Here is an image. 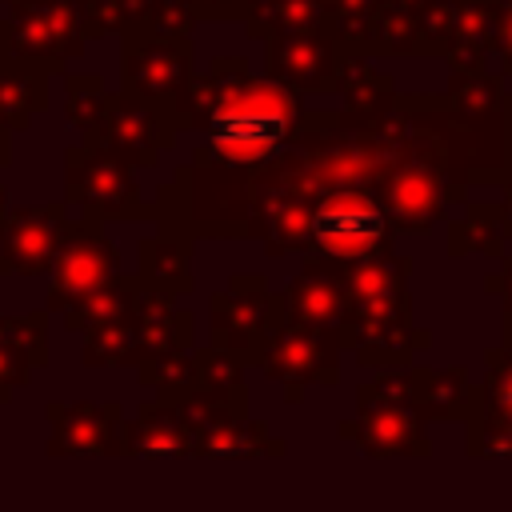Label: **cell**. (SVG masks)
<instances>
[{"instance_id":"cell-1","label":"cell","mask_w":512,"mask_h":512,"mask_svg":"<svg viewBox=\"0 0 512 512\" xmlns=\"http://www.w3.org/2000/svg\"><path fill=\"white\" fill-rule=\"evenodd\" d=\"M84 36L80 0H16L0 20V60L56 76L84 52Z\"/></svg>"},{"instance_id":"cell-2","label":"cell","mask_w":512,"mask_h":512,"mask_svg":"<svg viewBox=\"0 0 512 512\" xmlns=\"http://www.w3.org/2000/svg\"><path fill=\"white\" fill-rule=\"evenodd\" d=\"M116 244L104 236L100 220H76L64 224L56 260H52V280H48V312H68L84 296H92L112 272H116Z\"/></svg>"},{"instance_id":"cell-3","label":"cell","mask_w":512,"mask_h":512,"mask_svg":"<svg viewBox=\"0 0 512 512\" xmlns=\"http://www.w3.org/2000/svg\"><path fill=\"white\" fill-rule=\"evenodd\" d=\"M64 200L84 208V216H92V220H112V216L136 212V188L128 176V160L116 156L100 140H84L80 148H68Z\"/></svg>"},{"instance_id":"cell-4","label":"cell","mask_w":512,"mask_h":512,"mask_svg":"<svg viewBox=\"0 0 512 512\" xmlns=\"http://www.w3.org/2000/svg\"><path fill=\"white\" fill-rule=\"evenodd\" d=\"M292 116V100L284 104L280 92H260V104L256 100H244L236 92H224V100L212 108L208 116V136L220 152L228 156H240V152H264L272 148L276 140H284L288 132V120Z\"/></svg>"},{"instance_id":"cell-5","label":"cell","mask_w":512,"mask_h":512,"mask_svg":"<svg viewBox=\"0 0 512 512\" xmlns=\"http://www.w3.org/2000/svg\"><path fill=\"white\" fill-rule=\"evenodd\" d=\"M188 76V44L152 28H128L124 40V92L168 104Z\"/></svg>"},{"instance_id":"cell-6","label":"cell","mask_w":512,"mask_h":512,"mask_svg":"<svg viewBox=\"0 0 512 512\" xmlns=\"http://www.w3.org/2000/svg\"><path fill=\"white\" fill-rule=\"evenodd\" d=\"M64 224H68L64 204H28V208L8 212V220L0 228V276L52 272Z\"/></svg>"},{"instance_id":"cell-7","label":"cell","mask_w":512,"mask_h":512,"mask_svg":"<svg viewBox=\"0 0 512 512\" xmlns=\"http://www.w3.org/2000/svg\"><path fill=\"white\" fill-rule=\"evenodd\" d=\"M48 456H112L120 452V404H48Z\"/></svg>"},{"instance_id":"cell-8","label":"cell","mask_w":512,"mask_h":512,"mask_svg":"<svg viewBox=\"0 0 512 512\" xmlns=\"http://www.w3.org/2000/svg\"><path fill=\"white\" fill-rule=\"evenodd\" d=\"M168 120H164V104H152L144 96H116L108 100L104 108V120L96 128V136L88 140H100L108 144L116 156H124L128 164H152L160 144H168Z\"/></svg>"},{"instance_id":"cell-9","label":"cell","mask_w":512,"mask_h":512,"mask_svg":"<svg viewBox=\"0 0 512 512\" xmlns=\"http://www.w3.org/2000/svg\"><path fill=\"white\" fill-rule=\"evenodd\" d=\"M48 364V332L44 312L32 316H0V404L28 384L32 368Z\"/></svg>"},{"instance_id":"cell-10","label":"cell","mask_w":512,"mask_h":512,"mask_svg":"<svg viewBox=\"0 0 512 512\" xmlns=\"http://www.w3.org/2000/svg\"><path fill=\"white\" fill-rule=\"evenodd\" d=\"M312 232L332 252H360L384 232V216L368 200H356V204L352 200H332L316 212Z\"/></svg>"},{"instance_id":"cell-11","label":"cell","mask_w":512,"mask_h":512,"mask_svg":"<svg viewBox=\"0 0 512 512\" xmlns=\"http://www.w3.org/2000/svg\"><path fill=\"white\" fill-rule=\"evenodd\" d=\"M120 452H128V456H172V452H184L180 416L172 408H164V404L140 408V416L124 428Z\"/></svg>"},{"instance_id":"cell-12","label":"cell","mask_w":512,"mask_h":512,"mask_svg":"<svg viewBox=\"0 0 512 512\" xmlns=\"http://www.w3.org/2000/svg\"><path fill=\"white\" fill-rule=\"evenodd\" d=\"M48 104V76L40 72H24L0 60V128H28L32 112H40Z\"/></svg>"},{"instance_id":"cell-13","label":"cell","mask_w":512,"mask_h":512,"mask_svg":"<svg viewBox=\"0 0 512 512\" xmlns=\"http://www.w3.org/2000/svg\"><path fill=\"white\" fill-rule=\"evenodd\" d=\"M104 108H108V96H104V80L92 76V72H80V76H68L64 84V116L72 128L88 136H96L100 120H104Z\"/></svg>"},{"instance_id":"cell-14","label":"cell","mask_w":512,"mask_h":512,"mask_svg":"<svg viewBox=\"0 0 512 512\" xmlns=\"http://www.w3.org/2000/svg\"><path fill=\"white\" fill-rule=\"evenodd\" d=\"M8 156H12V128H0V168L8 164Z\"/></svg>"},{"instance_id":"cell-15","label":"cell","mask_w":512,"mask_h":512,"mask_svg":"<svg viewBox=\"0 0 512 512\" xmlns=\"http://www.w3.org/2000/svg\"><path fill=\"white\" fill-rule=\"evenodd\" d=\"M8 212H12V208H8V188L0 184V228H4V220H8Z\"/></svg>"},{"instance_id":"cell-16","label":"cell","mask_w":512,"mask_h":512,"mask_svg":"<svg viewBox=\"0 0 512 512\" xmlns=\"http://www.w3.org/2000/svg\"><path fill=\"white\" fill-rule=\"evenodd\" d=\"M4 4H16V0H4Z\"/></svg>"}]
</instances>
